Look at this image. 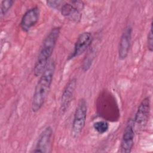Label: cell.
<instances>
[{"mask_svg": "<svg viewBox=\"0 0 153 153\" xmlns=\"http://www.w3.org/2000/svg\"><path fill=\"white\" fill-rule=\"evenodd\" d=\"M56 69L55 62L50 60L45 69L40 75V78L35 86L31 104V109L36 112L42 107L51 87Z\"/></svg>", "mask_w": 153, "mask_h": 153, "instance_id": "6da1fadb", "label": "cell"}, {"mask_svg": "<svg viewBox=\"0 0 153 153\" xmlns=\"http://www.w3.org/2000/svg\"><path fill=\"white\" fill-rule=\"evenodd\" d=\"M60 31V27H53L44 38L33 67V74L35 76H39L48 63L49 59L53 54L58 39Z\"/></svg>", "mask_w": 153, "mask_h": 153, "instance_id": "7a4b0ae2", "label": "cell"}, {"mask_svg": "<svg viewBox=\"0 0 153 153\" xmlns=\"http://www.w3.org/2000/svg\"><path fill=\"white\" fill-rule=\"evenodd\" d=\"M87 114V104L86 100L81 99L76 105L72 124V135L78 137L82 131L86 121Z\"/></svg>", "mask_w": 153, "mask_h": 153, "instance_id": "3957f363", "label": "cell"}, {"mask_svg": "<svg viewBox=\"0 0 153 153\" xmlns=\"http://www.w3.org/2000/svg\"><path fill=\"white\" fill-rule=\"evenodd\" d=\"M84 3L80 1H72L69 3L65 2L60 11L62 15L69 20L78 23L82 17L81 10L84 8Z\"/></svg>", "mask_w": 153, "mask_h": 153, "instance_id": "277c9868", "label": "cell"}, {"mask_svg": "<svg viewBox=\"0 0 153 153\" xmlns=\"http://www.w3.org/2000/svg\"><path fill=\"white\" fill-rule=\"evenodd\" d=\"M150 114L149 97L144 98L139 105L133 120L134 127L142 128L146 124Z\"/></svg>", "mask_w": 153, "mask_h": 153, "instance_id": "5b68a950", "label": "cell"}, {"mask_svg": "<svg viewBox=\"0 0 153 153\" xmlns=\"http://www.w3.org/2000/svg\"><path fill=\"white\" fill-rule=\"evenodd\" d=\"M134 127L133 124V120L130 119L123 131L120 152L122 153H129L134 145Z\"/></svg>", "mask_w": 153, "mask_h": 153, "instance_id": "8992f818", "label": "cell"}, {"mask_svg": "<svg viewBox=\"0 0 153 153\" xmlns=\"http://www.w3.org/2000/svg\"><path fill=\"white\" fill-rule=\"evenodd\" d=\"M40 15V10L38 7L36 6L27 10L23 14L20 26L24 32H28L38 22Z\"/></svg>", "mask_w": 153, "mask_h": 153, "instance_id": "52a82bcc", "label": "cell"}, {"mask_svg": "<svg viewBox=\"0 0 153 153\" xmlns=\"http://www.w3.org/2000/svg\"><path fill=\"white\" fill-rule=\"evenodd\" d=\"M92 35L88 32H84L81 33L74 45V48L72 53L69 56L68 60L78 57L82 54L91 45L92 42Z\"/></svg>", "mask_w": 153, "mask_h": 153, "instance_id": "ba28073f", "label": "cell"}, {"mask_svg": "<svg viewBox=\"0 0 153 153\" xmlns=\"http://www.w3.org/2000/svg\"><path fill=\"white\" fill-rule=\"evenodd\" d=\"M76 87V79L71 78L65 85L60 99V111L64 113L68 109Z\"/></svg>", "mask_w": 153, "mask_h": 153, "instance_id": "9c48e42d", "label": "cell"}, {"mask_svg": "<svg viewBox=\"0 0 153 153\" xmlns=\"http://www.w3.org/2000/svg\"><path fill=\"white\" fill-rule=\"evenodd\" d=\"M53 135V129L50 126H47L40 134L35 148L33 150L34 152L46 153L50 152L51 139Z\"/></svg>", "mask_w": 153, "mask_h": 153, "instance_id": "30bf717a", "label": "cell"}, {"mask_svg": "<svg viewBox=\"0 0 153 153\" xmlns=\"http://www.w3.org/2000/svg\"><path fill=\"white\" fill-rule=\"evenodd\" d=\"M131 33L132 27L128 25L126 27L121 36L118 46V57L121 60L125 59L128 54L131 40Z\"/></svg>", "mask_w": 153, "mask_h": 153, "instance_id": "8fae6325", "label": "cell"}, {"mask_svg": "<svg viewBox=\"0 0 153 153\" xmlns=\"http://www.w3.org/2000/svg\"><path fill=\"white\" fill-rule=\"evenodd\" d=\"M93 128L99 134H103L108 130L109 124L106 121H99L93 124Z\"/></svg>", "mask_w": 153, "mask_h": 153, "instance_id": "7c38bea8", "label": "cell"}, {"mask_svg": "<svg viewBox=\"0 0 153 153\" xmlns=\"http://www.w3.org/2000/svg\"><path fill=\"white\" fill-rule=\"evenodd\" d=\"M14 3V1L13 0H4L1 2L0 8V14L1 17L6 14V13L12 7Z\"/></svg>", "mask_w": 153, "mask_h": 153, "instance_id": "4fadbf2b", "label": "cell"}, {"mask_svg": "<svg viewBox=\"0 0 153 153\" xmlns=\"http://www.w3.org/2000/svg\"><path fill=\"white\" fill-rule=\"evenodd\" d=\"M65 2L63 1H47L46 2L47 6L50 7L52 9H55V10H58V9H61L62 5L65 4Z\"/></svg>", "mask_w": 153, "mask_h": 153, "instance_id": "5bb4252c", "label": "cell"}, {"mask_svg": "<svg viewBox=\"0 0 153 153\" xmlns=\"http://www.w3.org/2000/svg\"><path fill=\"white\" fill-rule=\"evenodd\" d=\"M147 45L149 51L152 52L153 50V35H152V25L151 24L149 31L147 36Z\"/></svg>", "mask_w": 153, "mask_h": 153, "instance_id": "9a60e30c", "label": "cell"}]
</instances>
